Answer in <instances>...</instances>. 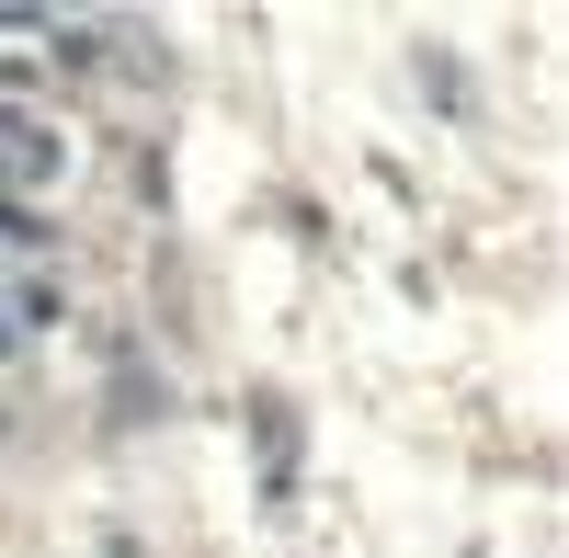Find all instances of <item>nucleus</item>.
<instances>
[{
    "label": "nucleus",
    "instance_id": "f257e3e1",
    "mask_svg": "<svg viewBox=\"0 0 569 558\" xmlns=\"http://www.w3.org/2000/svg\"><path fill=\"white\" fill-rule=\"evenodd\" d=\"M46 171H58V137L23 126V114H0V195H34Z\"/></svg>",
    "mask_w": 569,
    "mask_h": 558
}]
</instances>
